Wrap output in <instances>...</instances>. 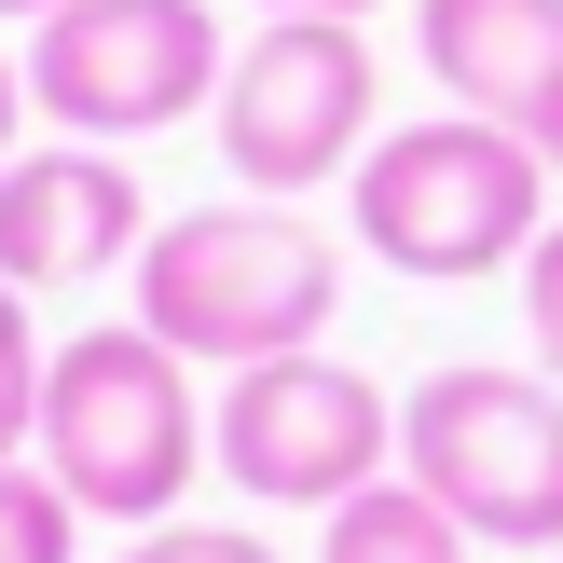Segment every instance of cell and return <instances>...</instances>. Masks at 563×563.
<instances>
[{"label": "cell", "mask_w": 563, "mask_h": 563, "mask_svg": "<svg viewBox=\"0 0 563 563\" xmlns=\"http://www.w3.org/2000/svg\"><path fill=\"white\" fill-rule=\"evenodd\" d=\"M124 289H137V330L179 344L192 372H262V357L330 344V317H344V247L302 207L234 192V207L152 220V247H137Z\"/></svg>", "instance_id": "6da1fadb"}, {"label": "cell", "mask_w": 563, "mask_h": 563, "mask_svg": "<svg viewBox=\"0 0 563 563\" xmlns=\"http://www.w3.org/2000/svg\"><path fill=\"white\" fill-rule=\"evenodd\" d=\"M42 482L69 495L82 522H179L192 467H207V385H192L179 344H152V330H69L42 372Z\"/></svg>", "instance_id": "7a4b0ae2"}, {"label": "cell", "mask_w": 563, "mask_h": 563, "mask_svg": "<svg viewBox=\"0 0 563 563\" xmlns=\"http://www.w3.org/2000/svg\"><path fill=\"white\" fill-rule=\"evenodd\" d=\"M344 220L372 262L427 275V289H482L550 234V152L509 124H467V110H427V124H385L357 152Z\"/></svg>", "instance_id": "3957f363"}, {"label": "cell", "mask_w": 563, "mask_h": 563, "mask_svg": "<svg viewBox=\"0 0 563 563\" xmlns=\"http://www.w3.org/2000/svg\"><path fill=\"white\" fill-rule=\"evenodd\" d=\"M399 482L440 495L467 550H537L563 563V385L550 372H427L399 399Z\"/></svg>", "instance_id": "277c9868"}, {"label": "cell", "mask_w": 563, "mask_h": 563, "mask_svg": "<svg viewBox=\"0 0 563 563\" xmlns=\"http://www.w3.org/2000/svg\"><path fill=\"white\" fill-rule=\"evenodd\" d=\"M220 165L262 207H302L317 179H357V152L385 137V55L357 14H262L220 69Z\"/></svg>", "instance_id": "5b68a950"}, {"label": "cell", "mask_w": 563, "mask_h": 563, "mask_svg": "<svg viewBox=\"0 0 563 563\" xmlns=\"http://www.w3.org/2000/svg\"><path fill=\"white\" fill-rule=\"evenodd\" d=\"M220 42L207 0H69L55 27H27V110L42 137H97V152H137V137L220 110Z\"/></svg>", "instance_id": "8992f818"}, {"label": "cell", "mask_w": 563, "mask_h": 563, "mask_svg": "<svg viewBox=\"0 0 563 563\" xmlns=\"http://www.w3.org/2000/svg\"><path fill=\"white\" fill-rule=\"evenodd\" d=\"M207 454H220V482H234V495L330 522L344 495H372L385 467H399V399H385L357 357L302 344V357H262V372H234V385H220Z\"/></svg>", "instance_id": "52a82bcc"}, {"label": "cell", "mask_w": 563, "mask_h": 563, "mask_svg": "<svg viewBox=\"0 0 563 563\" xmlns=\"http://www.w3.org/2000/svg\"><path fill=\"white\" fill-rule=\"evenodd\" d=\"M137 247H152V192H137L124 152H97V137H27V152L0 165V275H14L27 302L137 275Z\"/></svg>", "instance_id": "ba28073f"}, {"label": "cell", "mask_w": 563, "mask_h": 563, "mask_svg": "<svg viewBox=\"0 0 563 563\" xmlns=\"http://www.w3.org/2000/svg\"><path fill=\"white\" fill-rule=\"evenodd\" d=\"M412 55L467 124L563 137V0H412Z\"/></svg>", "instance_id": "9c48e42d"}, {"label": "cell", "mask_w": 563, "mask_h": 563, "mask_svg": "<svg viewBox=\"0 0 563 563\" xmlns=\"http://www.w3.org/2000/svg\"><path fill=\"white\" fill-rule=\"evenodd\" d=\"M317 563H482V550L440 522V495H412L399 467H385L372 495H344V509L317 522Z\"/></svg>", "instance_id": "30bf717a"}, {"label": "cell", "mask_w": 563, "mask_h": 563, "mask_svg": "<svg viewBox=\"0 0 563 563\" xmlns=\"http://www.w3.org/2000/svg\"><path fill=\"white\" fill-rule=\"evenodd\" d=\"M42 372H55V344H42V317H27V289L0 275V467L42 440Z\"/></svg>", "instance_id": "8fae6325"}, {"label": "cell", "mask_w": 563, "mask_h": 563, "mask_svg": "<svg viewBox=\"0 0 563 563\" xmlns=\"http://www.w3.org/2000/svg\"><path fill=\"white\" fill-rule=\"evenodd\" d=\"M69 537H82V509L42 482V454H14L0 467V563H69Z\"/></svg>", "instance_id": "7c38bea8"}, {"label": "cell", "mask_w": 563, "mask_h": 563, "mask_svg": "<svg viewBox=\"0 0 563 563\" xmlns=\"http://www.w3.org/2000/svg\"><path fill=\"white\" fill-rule=\"evenodd\" d=\"M124 563H289L275 537H247V522H152Z\"/></svg>", "instance_id": "4fadbf2b"}, {"label": "cell", "mask_w": 563, "mask_h": 563, "mask_svg": "<svg viewBox=\"0 0 563 563\" xmlns=\"http://www.w3.org/2000/svg\"><path fill=\"white\" fill-rule=\"evenodd\" d=\"M522 330H537V372L563 385V220L522 247Z\"/></svg>", "instance_id": "5bb4252c"}, {"label": "cell", "mask_w": 563, "mask_h": 563, "mask_svg": "<svg viewBox=\"0 0 563 563\" xmlns=\"http://www.w3.org/2000/svg\"><path fill=\"white\" fill-rule=\"evenodd\" d=\"M14 124H27V42H0V165H14V152H27V137H14Z\"/></svg>", "instance_id": "9a60e30c"}, {"label": "cell", "mask_w": 563, "mask_h": 563, "mask_svg": "<svg viewBox=\"0 0 563 563\" xmlns=\"http://www.w3.org/2000/svg\"><path fill=\"white\" fill-rule=\"evenodd\" d=\"M262 14H357V27H372L385 0H262Z\"/></svg>", "instance_id": "2e32d148"}, {"label": "cell", "mask_w": 563, "mask_h": 563, "mask_svg": "<svg viewBox=\"0 0 563 563\" xmlns=\"http://www.w3.org/2000/svg\"><path fill=\"white\" fill-rule=\"evenodd\" d=\"M55 14H69V0H0V27H55Z\"/></svg>", "instance_id": "e0dca14e"}, {"label": "cell", "mask_w": 563, "mask_h": 563, "mask_svg": "<svg viewBox=\"0 0 563 563\" xmlns=\"http://www.w3.org/2000/svg\"><path fill=\"white\" fill-rule=\"evenodd\" d=\"M550 179H563V137H550Z\"/></svg>", "instance_id": "ac0fdd59"}]
</instances>
